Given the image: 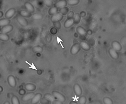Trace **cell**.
<instances>
[{"label":"cell","mask_w":126,"mask_h":104,"mask_svg":"<svg viewBox=\"0 0 126 104\" xmlns=\"http://www.w3.org/2000/svg\"><path fill=\"white\" fill-rule=\"evenodd\" d=\"M51 94L55 99L58 100L63 103L66 100L65 96L59 91H53L52 92Z\"/></svg>","instance_id":"1"},{"label":"cell","mask_w":126,"mask_h":104,"mask_svg":"<svg viewBox=\"0 0 126 104\" xmlns=\"http://www.w3.org/2000/svg\"><path fill=\"white\" fill-rule=\"evenodd\" d=\"M81 47L79 43H76L73 44L70 49V53L73 55L77 54L80 51Z\"/></svg>","instance_id":"2"},{"label":"cell","mask_w":126,"mask_h":104,"mask_svg":"<svg viewBox=\"0 0 126 104\" xmlns=\"http://www.w3.org/2000/svg\"><path fill=\"white\" fill-rule=\"evenodd\" d=\"M73 89L74 93L77 96H81L82 91V88L79 84H75L74 86Z\"/></svg>","instance_id":"3"},{"label":"cell","mask_w":126,"mask_h":104,"mask_svg":"<svg viewBox=\"0 0 126 104\" xmlns=\"http://www.w3.org/2000/svg\"><path fill=\"white\" fill-rule=\"evenodd\" d=\"M16 12L15 9L14 8H11L8 10L5 14L6 18L10 19L15 15Z\"/></svg>","instance_id":"4"},{"label":"cell","mask_w":126,"mask_h":104,"mask_svg":"<svg viewBox=\"0 0 126 104\" xmlns=\"http://www.w3.org/2000/svg\"><path fill=\"white\" fill-rule=\"evenodd\" d=\"M16 20L19 24L23 27H26L29 24L28 22L27 19L20 16H18Z\"/></svg>","instance_id":"5"},{"label":"cell","mask_w":126,"mask_h":104,"mask_svg":"<svg viewBox=\"0 0 126 104\" xmlns=\"http://www.w3.org/2000/svg\"><path fill=\"white\" fill-rule=\"evenodd\" d=\"M43 97V95L40 93H37L35 95L31 100L32 104H37L40 102L41 99Z\"/></svg>","instance_id":"6"},{"label":"cell","mask_w":126,"mask_h":104,"mask_svg":"<svg viewBox=\"0 0 126 104\" xmlns=\"http://www.w3.org/2000/svg\"><path fill=\"white\" fill-rule=\"evenodd\" d=\"M13 29V26L9 24L2 27L1 29V32L2 33L7 34L11 32Z\"/></svg>","instance_id":"7"},{"label":"cell","mask_w":126,"mask_h":104,"mask_svg":"<svg viewBox=\"0 0 126 104\" xmlns=\"http://www.w3.org/2000/svg\"><path fill=\"white\" fill-rule=\"evenodd\" d=\"M63 16L60 12H58L54 15L52 16L51 20L52 22L59 21L62 20Z\"/></svg>","instance_id":"8"},{"label":"cell","mask_w":126,"mask_h":104,"mask_svg":"<svg viewBox=\"0 0 126 104\" xmlns=\"http://www.w3.org/2000/svg\"><path fill=\"white\" fill-rule=\"evenodd\" d=\"M67 4V1L66 0H61L56 3L54 4V7L60 9L66 7Z\"/></svg>","instance_id":"9"},{"label":"cell","mask_w":126,"mask_h":104,"mask_svg":"<svg viewBox=\"0 0 126 104\" xmlns=\"http://www.w3.org/2000/svg\"><path fill=\"white\" fill-rule=\"evenodd\" d=\"M112 48L117 51H119L121 50L122 47L121 44L117 41H114L111 43Z\"/></svg>","instance_id":"10"},{"label":"cell","mask_w":126,"mask_h":104,"mask_svg":"<svg viewBox=\"0 0 126 104\" xmlns=\"http://www.w3.org/2000/svg\"><path fill=\"white\" fill-rule=\"evenodd\" d=\"M24 7L28 11L31 13H34L35 11V8L33 5L30 3L26 2L24 4Z\"/></svg>","instance_id":"11"},{"label":"cell","mask_w":126,"mask_h":104,"mask_svg":"<svg viewBox=\"0 0 126 104\" xmlns=\"http://www.w3.org/2000/svg\"><path fill=\"white\" fill-rule=\"evenodd\" d=\"M20 16L24 18H30L32 16V13L26 10H22L19 12Z\"/></svg>","instance_id":"12"},{"label":"cell","mask_w":126,"mask_h":104,"mask_svg":"<svg viewBox=\"0 0 126 104\" xmlns=\"http://www.w3.org/2000/svg\"><path fill=\"white\" fill-rule=\"evenodd\" d=\"M108 52L112 58L114 59H117L119 58V55L117 52L112 48H110Z\"/></svg>","instance_id":"13"},{"label":"cell","mask_w":126,"mask_h":104,"mask_svg":"<svg viewBox=\"0 0 126 104\" xmlns=\"http://www.w3.org/2000/svg\"><path fill=\"white\" fill-rule=\"evenodd\" d=\"M26 89L28 91L32 92L35 91L37 88L36 86L34 84L29 83L26 84L25 86Z\"/></svg>","instance_id":"14"},{"label":"cell","mask_w":126,"mask_h":104,"mask_svg":"<svg viewBox=\"0 0 126 104\" xmlns=\"http://www.w3.org/2000/svg\"><path fill=\"white\" fill-rule=\"evenodd\" d=\"M35 95V93L33 92L28 93L23 97L22 100L24 101H27L31 100Z\"/></svg>","instance_id":"15"},{"label":"cell","mask_w":126,"mask_h":104,"mask_svg":"<svg viewBox=\"0 0 126 104\" xmlns=\"http://www.w3.org/2000/svg\"><path fill=\"white\" fill-rule=\"evenodd\" d=\"M76 31L77 33L81 35L86 36L87 35V32L85 29L83 27L79 26L76 28Z\"/></svg>","instance_id":"16"},{"label":"cell","mask_w":126,"mask_h":104,"mask_svg":"<svg viewBox=\"0 0 126 104\" xmlns=\"http://www.w3.org/2000/svg\"><path fill=\"white\" fill-rule=\"evenodd\" d=\"M80 44L81 48L84 50L88 51L91 48L90 46L86 42L81 41Z\"/></svg>","instance_id":"17"},{"label":"cell","mask_w":126,"mask_h":104,"mask_svg":"<svg viewBox=\"0 0 126 104\" xmlns=\"http://www.w3.org/2000/svg\"><path fill=\"white\" fill-rule=\"evenodd\" d=\"M32 19L35 20H39L42 19L44 17L43 14H42L37 13L33 14L32 16Z\"/></svg>","instance_id":"18"},{"label":"cell","mask_w":126,"mask_h":104,"mask_svg":"<svg viewBox=\"0 0 126 104\" xmlns=\"http://www.w3.org/2000/svg\"><path fill=\"white\" fill-rule=\"evenodd\" d=\"M10 19L6 18L0 19V27H3L10 24Z\"/></svg>","instance_id":"19"},{"label":"cell","mask_w":126,"mask_h":104,"mask_svg":"<svg viewBox=\"0 0 126 104\" xmlns=\"http://www.w3.org/2000/svg\"><path fill=\"white\" fill-rule=\"evenodd\" d=\"M74 24V20L67 19L64 23V25L66 28H68L72 26Z\"/></svg>","instance_id":"20"},{"label":"cell","mask_w":126,"mask_h":104,"mask_svg":"<svg viewBox=\"0 0 126 104\" xmlns=\"http://www.w3.org/2000/svg\"><path fill=\"white\" fill-rule=\"evenodd\" d=\"M43 48L42 47L37 45L33 47L32 49V51L33 52L35 53H40L43 52Z\"/></svg>","instance_id":"21"},{"label":"cell","mask_w":126,"mask_h":104,"mask_svg":"<svg viewBox=\"0 0 126 104\" xmlns=\"http://www.w3.org/2000/svg\"><path fill=\"white\" fill-rule=\"evenodd\" d=\"M59 9L54 7L50 8L48 13L50 16H52L58 12Z\"/></svg>","instance_id":"22"},{"label":"cell","mask_w":126,"mask_h":104,"mask_svg":"<svg viewBox=\"0 0 126 104\" xmlns=\"http://www.w3.org/2000/svg\"><path fill=\"white\" fill-rule=\"evenodd\" d=\"M9 39V36L7 34L0 33V40L3 41H7Z\"/></svg>","instance_id":"23"},{"label":"cell","mask_w":126,"mask_h":104,"mask_svg":"<svg viewBox=\"0 0 126 104\" xmlns=\"http://www.w3.org/2000/svg\"><path fill=\"white\" fill-rule=\"evenodd\" d=\"M73 20L74 24L77 25L79 24L81 20V16L80 14L78 13L75 14Z\"/></svg>","instance_id":"24"},{"label":"cell","mask_w":126,"mask_h":104,"mask_svg":"<svg viewBox=\"0 0 126 104\" xmlns=\"http://www.w3.org/2000/svg\"><path fill=\"white\" fill-rule=\"evenodd\" d=\"M8 81L10 85L12 87H15L16 85L15 79L13 76H10L8 78Z\"/></svg>","instance_id":"25"},{"label":"cell","mask_w":126,"mask_h":104,"mask_svg":"<svg viewBox=\"0 0 126 104\" xmlns=\"http://www.w3.org/2000/svg\"><path fill=\"white\" fill-rule=\"evenodd\" d=\"M87 101V99L85 96H81L79 97L78 102L79 104H86Z\"/></svg>","instance_id":"26"},{"label":"cell","mask_w":126,"mask_h":104,"mask_svg":"<svg viewBox=\"0 0 126 104\" xmlns=\"http://www.w3.org/2000/svg\"><path fill=\"white\" fill-rule=\"evenodd\" d=\"M103 101L104 104H113L112 99L110 98L107 97H104L103 99Z\"/></svg>","instance_id":"27"},{"label":"cell","mask_w":126,"mask_h":104,"mask_svg":"<svg viewBox=\"0 0 126 104\" xmlns=\"http://www.w3.org/2000/svg\"><path fill=\"white\" fill-rule=\"evenodd\" d=\"M69 10L68 8L65 7L60 9L59 12L63 16H65L68 13Z\"/></svg>","instance_id":"28"},{"label":"cell","mask_w":126,"mask_h":104,"mask_svg":"<svg viewBox=\"0 0 126 104\" xmlns=\"http://www.w3.org/2000/svg\"><path fill=\"white\" fill-rule=\"evenodd\" d=\"M67 4L71 6H74L78 4L80 2L79 0H68L67 1Z\"/></svg>","instance_id":"29"},{"label":"cell","mask_w":126,"mask_h":104,"mask_svg":"<svg viewBox=\"0 0 126 104\" xmlns=\"http://www.w3.org/2000/svg\"><path fill=\"white\" fill-rule=\"evenodd\" d=\"M40 102L41 104H50L52 102L50 100L44 97L42 98Z\"/></svg>","instance_id":"30"},{"label":"cell","mask_w":126,"mask_h":104,"mask_svg":"<svg viewBox=\"0 0 126 104\" xmlns=\"http://www.w3.org/2000/svg\"><path fill=\"white\" fill-rule=\"evenodd\" d=\"M44 2L45 5L48 7L51 8L53 7V3L52 0H45Z\"/></svg>","instance_id":"31"},{"label":"cell","mask_w":126,"mask_h":104,"mask_svg":"<svg viewBox=\"0 0 126 104\" xmlns=\"http://www.w3.org/2000/svg\"><path fill=\"white\" fill-rule=\"evenodd\" d=\"M74 16L75 14L73 11H70L67 14V19L68 20L74 19Z\"/></svg>","instance_id":"32"},{"label":"cell","mask_w":126,"mask_h":104,"mask_svg":"<svg viewBox=\"0 0 126 104\" xmlns=\"http://www.w3.org/2000/svg\"><path fill=\"white\" fill-rule=\"evenodd\" d=\"M52 23L54 27L58 30L61 28V25L60 22H55Z\"/></svg>","instance_id":"33"},{"label":"cell","mask_w":126,"mask_h":104,"mask_svg":"<svg viewBox=\"0 0 126 104\" xmlns=\"http://www.w3.org/2000/svg\"><path fill=\"white\" fill-rule=\"evenodd\" d=\"M44 97L48 99L51 102L54 99H55L52 94L49 93L46 94L44 95Z\"/></svg>","instance_id":"34"},{"label":"cell","mask_w":126,"mask_h":104,"mask_svg":"<svg viewBox=\"0 0 126 104\" xmlns=\"http://www.w3.org/2000/svg\"><path fill=\"white\" fill-rule=\"evenodd\" d=\"M50 32L53 35L56 34L58 32V30L54 27L50 29Z\"/></svg>","instance_id":"35"},{"label":"cell","mask_w":126,"mask_h":104,"mask_svg":"<svg viewBox=\"0 0 126 104\" xmlns=\"http://www.w3.org/2000/svg\"><path fill=\"white\" fill-rule=\"evenodd\" d=\"M51 103L52 104H63V102L57 99H54Z\"/></svg>","instance_id":"36"},{"label":"cell","mask_w":126,"mask_h":104,"mask_svg":"<svg viewBox=\"0 0 126 104\" xmlns=\"http://www.w3.org/2000/svg\"><path fill=\"white\" fill-rule=\"evenodd\" d=\"M12 101L13 104H19V100L16 97H13Z\"/></svg>","instance_id":"37"},{"label":"cell","mask_w":126,"mask_h":104,"mask_svg":"<svg viewBox=\"0 0 126 104\" xmlns=\"http://www.w3.org/2000/svg\"><path fill=\"white\" fill-rule=\"evenodd\" d=\"M69 104H79L78 103L76 102L72 101L70 102L69 103Z\"/></svg>","instance_id":"38"},{"label":"cell","mask_w":126,"mask_h":104,"mask_svg":"<svg viewBox=\"0 0 126 104\" xmlns=\"http://www.w3.org/2000/svg\"><path fill=\"white\" fill-rule=\"evenodd\" d=\"M25 90H22L20 91V93L22 95H24L25 93Z\"/></svg>","instance_id":"39"},{"label":"cell","mask_w":126,"mask_h":104,"mask_svg":"<svg viewBox=\"0 0 126 104\" xmlns=\"http://www.w3.org/2000/svg\"><path fill=\"white\" fill-rule=\"evenodd\" d=\"M4 15V13L3 12L1 11H0V18L2 17Z\"/></svg>","instance_id":"40"},{"label":"cell","mask_w":126,"mask_h":104,"mask_svg":"<svg viewBox=\"0 0 126 104\" xmlns=\"http://www.w3.org/2000/svg\"><path fill=\"white\" fill-rule=\"evenodd\" d=\"M5 104H9V103L8 102H6L5 103Z\"/></svg>","instance_id":"41"}]
</instances>
